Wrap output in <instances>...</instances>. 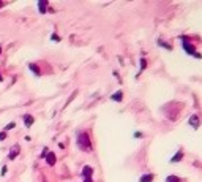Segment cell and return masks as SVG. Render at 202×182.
Segmentation results:
<instances>
[{"mask_svg": "<svg viewBox=\"0 0 202 182\" xmlns=\"http://www.w3.org/2000/svg\"><path fill=\"white\" fill-rule=\"evenodd\" d=\"M52 41H60V37L54 33V35H52Z\"/></svg>", "mask_w": 202, "mask_h": 182, "instance_id": "d6986e66", "label": "cell"}, {"mask_svg": "<svg viewBox=\"0 0 202 182\" xmlns=\"http://www.w3.org/2000/svg\"><path fill=\"white\" fill-rule=\"evenodd\" d=\"M155 179V176L153 174H144L141 179H139V182H152Z\"/></svg>", "mask_w": 202, "mask_h": 182, "instance_id": "8fae6325", "label": "cell"}, {"mask_svg": "<svg viewBox=\"0 0 202 182\" xmlns=\"http://www.w3.org/2000/svg\"><path fill=\"white\" fill-rule=\"evenodd\" d=\"M33 122H35V119H33L32 114H24V124H25L27 128H30L32 125H33Z\"/></svg>", "mask_w": 202, "mask_h": 182, "instance_id": "277c9868", "label": "cell"}, {"mask_svg": "<svg viewBox=\"0 0 202 182\" xmlns=\"http://www.w3.org/2000/svg\"><path fill=\"white\" fill-rule=\"evenodd\" d=\"M2 79H3V78H2V75H0V81H2Z\"/></svg>", "mask_w": 202, "mask_h": 182, "instance_id": "603a6c76", "label": "cell"}, {"mask_svg": "<svg viewBox=\"0 0 202 182\" xmlns=\"http://www.w3.org/2000/svg\"><path fill=\"white\" fill-rule=\"evenodd\" d=\"M158 45H159V46H163V48H166V49H169V51L172 49V48H171V45L164 43V41H161V40H158Z\"/></svg>", "mask_w": 202, "mask_h": 182, "instance_id": "5bb4252c", "label": "cell"}, {"mask_svg": "<svg viewBox=\"0 0 202 182\" xmlns=\"http://www.w3.org/2000/svg\"><path fill=\"white\" fill-rule=\"evenodd\" d=\"M190 125H191L193 128H197V127H199V117H197L196 114H193V116L190 117Z\"/></svg>", "mask_w": 202, "mask_h": 182, "instance_id": "52a82bcc", "label": "cell"}, {"mask_svg": "<svg viewBox=\"0 0 202 182\" xmlns=\"http://www.w3.org/2000/svg\"><path fill=\"white\" fill-rule=\"evenodd\" d=\"M147 67V62H145V59H141V70H144Z\"/></svg>", "mask_w": 202, "mask_h": 182, "instance_id": "e0dca14e", "label": "cell"}, {"mask_svg": "<svg viewBox=\"0 0 202 182\" xmlns=\"http://www.w3.org/2000/svg\"><path fill=\"white\" fill-rule=\"evenodd\" d=\"M123 98V93H122V90H117L112 97H111V100L112 102H120V100H122Z\"/></svg>", "mask_w": 202, "mask_h": 182, "instance_id": "9c48e42d", "label": "cell"}, {"mask_svg": "<svg viewBox=\"0 0 202 182\" xmlns=\"http://www.w3.org/2000/svg\"><path fill=\"white\" fill-rule=\"evenodd\" d=\"M0 52H2V45H0Z\"/></svg>", "mask_w": 202, "mask_h": 182, "instance_id": "7402d4cb", "label": "cell"}, {"mask_svg": "<svg viewBox=\"0 0 202 182\" xmlns=\"http://www.w3.org/2000/svg\"><path fill=\"white\" fill-rule=\"evenodd\" d=\"M2 139H6V133L5 132H0V141H2Z\"/></svg>", "mask_w": 202, "mask_h": 182, "instance_id": "ac0fdd59", "label": "cell"}, {"mask_svg": "<svg viewBox=\"0 0 202 182\" xmlns=\"http://www.w3.org/2000/svg\"><path fill=\"white\" fill-rule=\"evenodd\" d=\"M84 182H93V179H92V177H87V179H84Z\"/></svg>", "mask_w": 202, "mask_h": 182, "instance_id": "ffe728a7", "label": "cell"}, {"mask_svg": "<svg viewBox=\"0 0 202 182\" xmlns=\"http://www.w3.org/2000/svg\"><path fill=\"white\" fill-rule=\"evenodd\" d=\"M77 146H79V149H82V150H90L92 144H90V139H89L87 133L77 135Z\"/></svg>", "mask_w": 202, "mask_h": 182, "instance_id": "7a4b0ae2", "label": "cell"}, {"mask_svg": "<svg viewBox=\"0 0 202 182\" xmlns=\"http://www.w3.org/2000/svg\"><path fill=\"white\" fill-rule=\"evenodd\" d=\"M182 158H183V152H180V150H179V152L175 154V155H174V157L171 158V163H177V162H180Z\"/></svg>", "mask_w": 202, "mask_h": 182, "instance_id": "30bf717a", "label": "cell"}, {"mask_svg": "<svg viewBox=\"0 0 202 182\" xmlns=\"http://www.w3.org/2000/svg\"><path fill=\"white\" fill-rule=\"evenodd\" d=\"M92 176H93V170L90 166H84L82 168V177L87 179V177H92Z\"/></svg>", "mask_w": 202, "mask_h": 182, "instance_id": "5b68a950", "label": "cell"}, {"mask_svg": "<svg viewBox=\"0 0 202 182\" xmlns=\"http://www.w3.org/2000/svg\"><path fill=\"white\" fill-rule=\"evenodd\" d=\"M166 182H182V179H180L179 176H174V174H172V176H167V177H166Z\"/></svg>", "mask_w": 202, "mask_h": 182, "instance_id": "4fadbf2b", "label": "cell"}, {"mask_svg": "<svg viewBox=\"0 0 202 182\" xmlns=\"http://www.w3.org/2000/svg\"><path fill=\"white\" fill-rule=\"evenodd\" d=\"M46 162H47V165H54V163H56V154H54V152H47L46 154Z\"/></svg>", "mask_w": 202, "mask_h": 182, "instance_id": "8992f818", "label": "cell"}, {"mask_svg": "<svg viewBox=\"0 0 202 182\" xmlns=\"http://www.w3.org/2000/svg\"><path fill=\"white\" fill-rule=\"evenodd\" d=\"M3 5H5V3H3V2H0V8H2V6H3Z\"/></svg>", "mask_w": 202, "mask_h": 182, "instance_id": "44dd1931", "label": "cell"}, {"mask_svg": "<svg viewBox=\"0 0 202 182\" xmlns=\"http://www.w3.org/2000/svg\"><path fill=\"white\" fill-rule=\"evenodd\" d=\"M29 68H30V72H33V73H35V76H39V75H41V72H39V68H38L35 63H30V65H29Z\"/></svg>", "mask_w": 202, "mask_h": 182, "instance_id": "7c38bea8", "label": "cell"}, {"mask_svg": "<svg viewBox=\"0 0 202 182\" xmlns=\"http://www.w3.org/2000/svg\"><path fill=\"white\" fill-rule=\"evenodd\" d=\"M182 38V46H183V49L186 51V54H190V55H194V57H197V59H200L202 55L199 54V52H196V48L188 41V37H180Z\"/></svg>", "mask_w": 202, "mask_h": 182, "instance_id": "6da1fadb", "label": "cell"}, {"mask_svg": "<svg viewBox=\"0 0 202 182\" xmlns=\"http://www.w3.org/2000/svg\"><path fill=\"white\" fill-rule=\"evenodd\" d=\"M14 127H16V125H14V122H10V124L6 125V127H5V130H13Z\"/></svg>", "mask_w": 202, "mask_h": 182, "instance_id": "9a60e30c", "label": "cell"}, {"mask_svg": "<svg viewBox=\"0 0 202 182\" xmlns=\"http://www.w3.org/2000/svg\"><path fill=\"white\" fill-rule=\"evenodd\" d=\"M6 171H8V168H6V165H5V166H2V171H0V174L5 176V174H6Z\"/></svg>", "mask_w": 202, "mask_h": 182, "instance_id": "2e32d148", "label": "cell"}, {"mask_svg": "<svg viewBox=\"0 0 202 182\" xmlns=\"http://www.w3.org/2000/svg\"><path fill=\"white\" fill-rule=\"evenodd\" d=\"M19 150H21V147H19V144H14L11 149H10V154H8V158L10 160H14L18 155H19Z\"/></svg>", "mask_w": 202, "mask_h": 182, "instance_id": "3957f363", "label": "cell"}, {"mask_svg": "<svg viewBox=\"0 0 202 182\" xmlns=\"http://www.w3.org/2000/svg\"><path fill=\"white\" fill-rule=\"evenodd\" d=\"M46 8H47V2H46V0H39V2H38L39 13H46Z\"/></svg>", "mask_w": 202, "mask_h": 182, "instance_id": "ba28073f", "label": "cell"}]
</instances>
